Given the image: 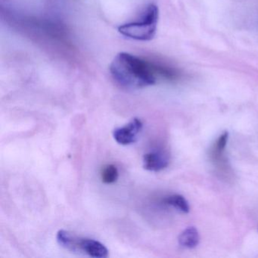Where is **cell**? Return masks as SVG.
<instances>
[{
    "label": "cell",
    "mask_w": 258,
    "mask_h": 258,
    "mask_svg": "<svg viewBox=\"0 0 258 258\" xmlns=\"http://www.w3.org/2000/svg\"><path fill=\"white\" fill-rule=\"evenodd\" d=\"M114 82L126 90H140L156 83L157 64L127 52H120L110 66Z\"/></svg>",
    "instance_id": "cell-1"
},
{
    "label": "cell",
    "mask_w": 258,
    "mask_h": 258,
    "mask_svg": "<svg viewBox=\"0 0 258 258\" xmlns=\"http://www.w3.org/2000/svg\"><path fill=\"white\" fill-rule=\"evenodd\" d=\"M158 17V7L153 4H149L142 10L137 20L119 26V33L133 40L149 41L156 34Z\"/></svg>",
    "instance_id": "cell-2"
},
{
    "label": "cell",
    "mask_w": 258,
    "mask_h": 258,
    "mask_svg": "<svg viewBox=\"0 0 258 258\" xmlns=\"http://www.w3.org/2000/svg\"><path fill=\"white\" fill-rule=\"evenodd\" d=\"M142 129L143 123L140 119L135 117L124 126L114 130L113 137L117 143L126 146L137 141V137L141 132Z\"/></svg>",
    "instance_id": "cell-3"
},
{
    "label": "cell",
    "mask_w": 258,
    "mask_h": 258,
    "mask_svg": "<svg viewBox=\"0 0 258 258\" xmlns=\"http://www.w3.org/2000/svg\"><path fill=\"white\" fill-rule=\"evenodd\" d=\"M80 248L81 253L88 254L92 257L105 258L108 256L107 247L99 241L92 238H81Z\"/></svg>",
    "instance_id": "cell-4"
},
{
    "label": "cell",
    "mask_w": 258,
    "mask_h": 258,
    "mask_svg": "<svg viewBox=\"0 0 258 258\" xmlns=\"http://www.w3.org/2000/svg\"><path fill=\"white\" fill-rule=\"evenodd\" d=\"M168 164V158L163 152H149L143 157V167L149 171H161L166 168Z\"/></svg>",
    "instance_id": "cell-5"
},
{
    "label": "cell",
    "mask_w": 258,
    "mask_h": 258,
    "mask_svg": "<svg viewBox=\"0 0 258 258\" xmlns=\"http://www.w3.org/2000/svg\"><path fill=\"white\" fill-rule=\"evenodd\" d=\"M56 238L58 244L66 250L75 252V253H81V249H80L81 237L77 236L76 235L69 231L61 229L57 233Z\"/></svg>",
    "instance_id": "cell-6"
},
{
    "label": "cell",
    "mask_w": 258,
    "mask_h": 258,
    "mask_svg": "<svg viewBox=\"0 0 258 258\" xmlns=\"http://www.w3.org/2000/svg\"><path fill=\"white\" fill-rule=\"evenodd\" d=\"M199 234L195 227L185 229L179 236V243L182 247L186 248L196 247L199 243Z\"/></svg>",
    "instance_id": "cell-7"
},
{
    "label": "cell",
    "mask_w": 258,
    "mask_h": 258,
    "mask_svg": "<svg viewBox=\"0 0 258 258\" xmlns=\"http://www.w3.org/2000/svg\"><path fill=\"white\" fill-rule=\"evenodd\" d=\"M164 202L167 205L173 207L180 212L185 213V214L189 212L190 208L188 202L182 196L173 195V196H169L164 200Z\"/></svg>",
    "instance_id": "cell-8"
},
{
    "label": "cell",
    "mask_w": 258,
    "mask_h": 258,
    "mask_svg": "<svg viewBox=\"0 0 258 258\" xmlns=\"http://www.w3.org/2000/svg\"><path fill=\"white\" fill-rule=\"evenodd\" d=\"M101 177L105 184L114 183L118 178V170L113 164H108L102 169Z\"/></svg>",
    "instance_id": "cell-9"
},
{
    "label": "cell",
    "mask_w": 258,
    "mask_h": 258,
    "mask_svg": "<svg viewBox=\"0 0 258 258\" xmlns=\"http://www.w3.org/2000/svg\"><path fill=\"white\" fill-rule=\"evenodd\" d=\"M228 136L229 134L228 132L223 133L218 140H217V143H216L215 149L217 153H220L224 150L226 146V143H227Z\"/></svg>",
    "instance_id": "cell-10"
}]
</instances>
